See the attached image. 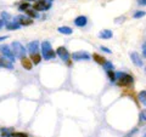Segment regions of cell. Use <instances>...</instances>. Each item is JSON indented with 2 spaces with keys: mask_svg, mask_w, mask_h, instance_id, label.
I'll use <instances>...</instances> for the list:
<instances>
[{
  "mask_svg": "<svg viewBox=\"0 0 146 137\" xmlns=\"http://www.w3.org/2000/svg\"><path fill=\"white\" fill-rule=\"evenodd\" d=\"M28 7H29V4L28 3H25V4H22V5H20V7H18V9H20V11H23V10L26 11Z\"/></svg>",
  "mask_w": 146,
  "mask_h": 137,
  "instance_id": "26",
  "label": "cell"
},
{
  "mask_svg": "<svg viewBox=\"0 0 146 137\" xmlns=\"http://www.w3.org/2000/svg\"><path fill=\"white\" fill-rule=\"evenodd\" d=\"M116 80L118 81V85L119 86H128L133 83V76L127 74V73H123V72H117L116 74Z\"/></svg>",
  "mask_w": 146,
  "mask_h": 137,
  "instance_id": "2",
  "label": "cell"
},
{
  "mask_svg": "<svg viewBox=\"0 0 146 137\" xmlns=\"http://www.w3.org/2000/svg\"><path fill=\"white\" fill-rule=\"evenodd\" d=\"M16 23H18L20 26H31L32 23H33V20L32 18H29L28 16H25V15H18L15 17V21Z\"/></svg>",
  "mask_w": 146,
  "mask_h": 137,
  "instance_id": "6",
  "label": "cell"
},
{
  "mask_svg": "<svg viewBox=\"0 0 146 137\" xmlns=\"http://www.w3.org/2000/svg\"><path fill=\"white\" fill-rule=\"evenodd\" d=\"M140 121H145V112H141L140 113Z\"/></svg>",
  "mask_w": 146,
  "mask_h": 137,
  "instance_id": "29",
  "label": "cell"
},
{
  "mask_svg": "<svg viewBox=\"0 0 146 137\" xmlns=\"http://www.w3.org/2000/svg\"><path fill=\"white\" fill-rule=\"evenodd\" d=\"M146 1V0H139V1H138V4H139V5H145V3Z\"/></svg>",
  "mask_w": 146,
  "mask_h": 137,
  "instance_id": "31",
  "label": "cell"
},
{
  "mask_svg": "<svg viewBox=\"0 0 146 137\" xmlns=\"http://www.w3.org/2000/svg\"><path fill=\"white\" fill-rule=\"evenodd\" d=\"M143 55H144V57H145V55H146V44L145 43L143 44Z\"/></svg>",
  "mask_w": 146,
  "mask_h": 137,
  "instance_id": "30",
  "label": "cell"
},
{
  "mask_svg": "<svg viewBox=\"0 0 146 137\" xmlns=\"http://www.w3.org/2000/svg\"><path fill=\"white\" fill-rule=\"evenodd\" d=\"M3 24H4V22H3V20H0V28L3 27Z\"/></svg>",
  "mask_w": 146,
  "mask_h": 137,
  "instance_id": "33",
  "label": "cell"
},
{
  "mask_svg": "<svg viewBox=\"0 0 146 137\" xmlns=\"http://www.w3.org/2000/svg\"><path fill=\"white\" fill-rule=\"evenodd\" d=\"M86 23H88V18H86L85 16H78L74 20V24L77 27H84Z\"/></svg>",
  "mask_w": 146,
  "mask_h": 137,
  "instance_id": "12",
  "label": "cell"
},
{
  "mask_svg": "<svg viewBox=\"0 0 146 137\" xmlns=\"http://www.w3.org/2000/svg\"><path fill=\"white\" fill-rule=\"evenodd\" d=\"M1 18H3V22H4V21H7L9 18H10V15H9L7 12H3V13H1Z\"/></svg>",
  "mask_w": 146,
  "mask_h": 137,
  "instance_id": "27",
  "label": "cell"
},
{
  "mask_svg": "<svg viewBox=\"0 0 146 137\" xmlns=\"http://www.w3.org/2000/svg\"><path fill=\"white\" fill-rule=\"evenodd\" d=\"M27 50L32 53H36L38 52V50H39V43L36 41V40H34V41H32L28 44V46H27Z\"/></svg>",
  "mask_w": 146,
  "mask_h": 137,
  "instance_id": "11",
  "label": "cell"
},
{
  "mask_svg": "<svg viewBox=\"0 0 146 137\" xmlns=\"http://www.w3.org/2000/svg\"><path fill=\"white\" fill-rule=\"evenodd\" d=\"M58 32H60L61 34H67V35L73 33L72 28H70V27H60V28H58Z\"/></svg>",
  "mask_w": 146,
  "mask_h": 137,
  "instance_id": "17",
  "label": "cell"
},
{
  "mask_svg": "<svg viewBox=\"0 0 146 137\" xmlns=\"http://www.w3.org/2000/svg\"><path fill=\"white\" fill-rule=\"evenodd\" d=\"M7 38H9L7 35H5V36H0V41H1V40H6Z\"/></svg>",
  "mask_w": 146,
  "mask_h": 137,
  "instance_id": "32",
  "label": "cell"
},
{
  "mask_svg": "<svg viewBox=\"0 0 146 137\" xmlns=\"http://www.w3.org/2000/svg\"><path fill=\"white\" fill-rule=\"evenodd\" d=\"M20 27L21 26L18 23H16V22H7V23H6V28L9 30H16V29L20 28Z\"/></svg>",
  "mask_w": 146,
  "mask_h": 137,
  "instance_id": "16",
  "label": "cell"
},
{
  "mask_svg": "<svg viewBox=\"0 0 146 137\" xmlns=\"http://www.w3.org/2000/svg\"><path fill=\"white\" fill-rule=\"evenodd\" d=\"M21 65H22V67H23L25 69H27V70H31V69H32V65H33V63L31 62L29 58L23 57V58H21Z\"/></svg>",
  "mask_w": 146,
  "mask_h": 137,
  "instance_id": "13",
  "label": "cell"
},
{
  "mask_svg": "<svg viewBox=\"0 0 146 137\" xmlns=\"http://www.w3.org/2000/svg\"><path fill=\"white\" fill-rule=\"evenodd\" d=\"M104 68L106 69V72H110V70H113V65H112V62H110V61H106L104 63Z\"/></svg>",
  "mask_w": 146,
  "mask_h": 137,
  "instance_id": "21",
  "label": "cell"
},
{
  "mask_svg": "<svg viewBox=\"0 0 146 137\" xmlns=\"http://www.w3.org/2000/svg\"><path fill=\"white\" fill-rule=\"evenodd\" d=\"M27 1H33V0H27Z\"/></svg>",
  "mask_w": 146,
  "mask_h": 137,
  "instance_id": "34",
  "label": "cell"
},
{
  "mask_svg": "<svg viewBox=\"0 0 146 137\" xmlns=\"http://www.w3.org/2000/svg\"><path fill=\"white\" fill-rule=\"evenodd\" d=\"M145 16V11H138L134 13V18H140V17H144Z\"/></svg>",
  "mask_w": 146,
  "mask_h": 137,
  "instance_id": "24",
  "label": "cell"
},
{
  "mask_svg": "<svg viewBox=\"0 0 146 137\" xmlns=\"http://www.w3.org/2000/svg\"><path fill=\"white\" fill-rule=\"evenodd\" d=\"M93 58H94V60H95V61H96V62L99 63V65H104V63L106 62V58L101 57V56H100L99 53H94V55H93Z\"/></svg>",
  "mask_w": 146,
  "mask_h": 137,
  "instance_id": "18",
  "label": "cell"
},
{
  "mask_svg": "<svg viewBox=\"0 0 146 137\" xmlns=\"http://www.w3.org/2000/svg\"><path fill=\"white\" fill-rule=\"evenodd\" d=\"M51 7V1H46V0H38L36 3H34L33 9L35 11H45Z\"/></svg>",
  "mask_w": 146,
  "mask_h": 137,
  "instance_id": "4",
  "label": "cell"
},
{
  "mask_svg": "<svg viewBox=\"0 0 146 137\" xmlns=\"http://www.w3.org/2000/svg\"><path fill=\"white\" fill-rule=\"evenodd\" d=\"M3 137H12V130L3 129Z\"/></svg>",
  "mask_w": 146,
  "mask_h": 137,
  "instance_id": "22",
  "label": "cell"
},
{
  "mask_svg": "<svg viewBox=\"0 0 146 137\" xmlns=\"http://www.w3.org/2000/svg\"><path fill=\"white\" fill-rule=\"evenodd\" d=\"M130 58H131V62H133L136 67H140V68L144 67V62L138 52H130Z\"/></svg>",
  "mask_w": 146,
  "mask_h": 137,
  "instance_id": "8",
  "label": "cell"
},
{
  "mask_svg": "<svg viewBox=\"0 0 146 137\" xmlns=\"http://www.w3.org/2000/svg\"><path fill=\"white\" fill-rule=\"evenodd\" d=\"M100 49H101L104 52H106V53H112V51H111V50H110L108 47H106V46H101Z\"/></svg>",
  "mask_w": 146,
  "mask_h": 137,
  "instance_id": "28",
  "label": "cell"
},
{
  "mask_svg": "<svg viewBox=\"0 0 146 137\" xmlns=\"http://www.w3.org/2000/svg\"><path fill=\"white\" fill-rule=\"evenodd\" d=\"M42 53H43V57L45 61L52 60L56 56V53L54 52V50L51 47V44H50V41H46V40L42 43Z\"/></svg>",
  "mask_w": 146,
  "mask_h": 137,
  "instance_id": "1",
  "label": "cell"
},
{
  "mask_svg": "<svg viewBox=\"0 0 146 137\" xmlns=\"http://www.w3.org/2000/svg\"><path fill=\"white\" fill-rule=\"evenodd\" d=\"M99 36H100L101 39H110V38H112V32L108 30V29H105V30H102V32H100Z\"/></svg>",
  "mask_w": 146,
  "mask_h": 137,
  "instance_id": "14",
  "label": "cell"
},
{
  "mask_svg": "<svg viewBox=\"0 0 146 137\" xmlns=\"http://www.w3.org/2000/svg\"><path fill=\"white\" fill-rule=\"evenodd\" d=\"M11 50H12V53H13V56L15 57H18V58L26 57V51L27 50L25 49V46L20 41H13L11 44Z\"/></svg>",
  "mask_w": 146,
  "mask_h": 137,
  "instance_id": "3",
  "label": "cell"
},
{
  "mask_svg": "<svg viewBox=\"0 0 146 137\" xmlns=\"http://www.w3.org/2000/svg\"><path fill=\"white\" fill-rule=\"evenodd\" d=\"M0 67L6 68V69H12L13 65H12V62H10L9 60H6V58L4 57V56H0Z\"/></svg>",
  "mask_w": 146,
  "mask_h": 137,
  "instance_id": "10",
  "label": "cell"
},
{
  "mask_svg": "<svg viewBox=\"0 0 146 137\" xmlns=\"http://www.w3.org/2000/svg\"><path fill=\"white\" fill-rule=\"evenodd\" d=\"M12 137H28L25 132H12Z\"/></svg>",
  "mask_w": 146,
  "mask_h": 137,
  "instance_id": "23",
  "label": "cell"
},
{
  "mask_svg": "<svg viewBox=\"0 0 146 137\" xmlns=\"http://www.w3.org/2000/svg\"><path fill=\"white\" fill-rule=\"evenodd\" d=\"M26 15H28V17L32 18V20L35 18V17H38V13H36L34 10H29V9H27L26 10Z\"/></svg>",
  "mask_w": 146,
  "mask_h": 137,
  "instance_id": "20",
  "label": "cell"
},
{
  "mask_svg": "<svg viewBox=\"0 0 146 137\" xmlns=\"http://www.w3.org/2000/svg\"><path fill=\"white\" fill-rule=\"evenodd\" d=\"M72 58L74 61H89L90 60V56L89 53L83 52V51H79V52H74L72 55Z\"/></svg>",
  "mask_w": 146,
  "mask_h": 137,
  "instance_id": "7",
  "label": "cell"
},
{
  "mask_svg": "<svg viewBox=\"0 0 146 137\" xmlns=\"http://www.w3.org/2000/svg\"><path fill=\"white\" fill-rule=\"evenodd\" d=\"M29 60L32 63H34V65H39L40 61H42V57H40V55H38V53H32Z\"/></svg>",
  "mask_w": 146,
  "mask_h": 137,
  "instance_id": "15",
  "label": "cell"
},
{
  "mask_svg": "<svg viewBox=\"0 0 146 137\" xmlns=\"http://www.w3.org/2000/svg\"><path fill=\"white\" fill-rule=\"evenodd\" d=\"M57 56L60 57L61 60L67 61L68 58H70V53H68V51H67V49H66V47L60 46V47L57 49Z\"/></svg>",
  "mask_w": 146,
  "mask_h": 137,
  "instance_id": "9",
  "label": "cell"
},
{
  "mask_svg": "<svg viewBox=\"0 0 146 137\" xmlns=\"http://www.w3.org/2000/svg\"><path fill=\"white\" fill-rule=\"evenodd\" d=\"M0 52H1L3 56L10 62L15 61V56H13L12 50L10 49V46H7V45H1V46H0Z\"/></svg>",
  "mask_w": 146,
  "mask_h": 137,
  "instance_id": "5",
  "label": "cell"
},
{
  "mask_svg": "<svg viewBox=\"0 0 146 137\" xmlns=\"http://www.w3.org/2000/svg\"><path fill=\"white\" fill-rule=\"evenodd\" d=\"M139 99H140V102L143 103V106H145L146 104V91L145 90H143L139 94Z\"/></svg>",
  "mask_w": 146,
  "mask_h": 137,
  "instance_id": "19",
  "label": "cell"
},
{
  "mask_svg": "<svg viewBox=\"0 0 146 137\" xmlns=\"http://www.w3.org/2000/svg\"><path fill=\"white\" fill-rule=\"evenodd\" d=\"M49 1H52V0H49Z\"/></svg>",
  "mask_w": 146,
  "mask_h": 137,
  "instance_id": "35",
  "label": "cell"
},
{
  "mask_svg": "<svg viewBox=\"0 0 146 137\" xmlns=\"http://www.w3.org/2000/svg\"><path fill=\"white\" fill-rule=\"evenodd\" d=\"M107 74H108V76H110V79H111L112 83H113V81H116V76H115V73H113V70L107 72Z\"/></svg>",
  "mask_w": 146,
  "mask_h": 137,
  "instance_id": "25",
  "label": "cell"
}]
</instances>
